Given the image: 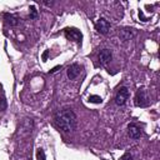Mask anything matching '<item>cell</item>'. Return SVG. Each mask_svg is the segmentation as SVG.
<instances>
[{
  "label": "cell",
  "instance_id": "cell-8",
  "mask_svg": "<svg viewBox=\"0 0 160 160\" xmlns=\"http://www.w3.org/2000/svg\"><path fill=\"white\" fill-rule=\"evenodd\" d=\"M80 71H81V66H80L79 64H73L70 65L68 70H66V74H68V78L70 80H74L78 78V75L80 74Z\"/></svg>",
  "mask_w": 160,
  "mask_h": 160
},
{
  "label": "cell",
  "instance_id": "cell-10",
  "mask_svg": "<svg viewBox=\"0 0 160 160\" xmlns=\"http://www.w3.org/2000/svg\"><path fill=\"white\" fill-rule=\"evenodd\" d=\"M4 19H5V23L10 26H18L20 24V19L14 14H9V13H5L4 14Z\"/></svg>",
  "mask_w": 160,
  "mask_h": 160
},
{
  "label": "cell",
  "instance_id": "cell-13",
  "mask_svg": "<svg viewBox=\"0 0 160 160\" xmlns=\"http://www.w3.org/2000/svg\"><path fill=\"white\" fill-rule=\"evenodd\" d=\"M6 108H8L6 100L4 99V98H1V99H0V111H5Z\"/></svg>",
  "mask_w": 160,
  "mask_h": 160
},
{
  "label": "cell",
  "instance_id": "cell-11",
  "mask_svg": "<svg viewBox=\"0 0 160 160\" xmlns=\"http://www.w3.org/2000/svg\"><path fill=\"white\" fill-rule=\"evenodd\" d=\"M89 102L94 103V104H100L103 102V99L100 98V96H98V95H90L89 96Z\"/></svg>",
  "mask_w": 160,
  "mask_h": 160
},
{
  "label": "cell",
  "instance_id": "cell-16",
  "mask_svg": "<svg viewBox=\"0 0 160 160\" xmlns=\"http://www.w3.org/2000/svg\"><path fill=\"white\" fill-rule=\"evenodd\" d=\"M59 69H61V65H58V66H55V68H53L51 70L49 71V74H54V73H56V71H58Z\"/></svg>",
  "mask_w": 160,
  "mask_h": 160
},
{
  "label": "cell",
  "instance_id": "cell-18",
  "mask_svg": "<svg viewBox=\"0 0 160 160\" xmlns=\"http://www.w3.org/2000/svg\"><path fill=\"white\" fill-rule=\"evenodd\" d=\"M43 4L46 6H51V5H54V1H43Z\"/></svg>",
  "mask_w": 160,
  "mask_h": 160
},
{
  "label": "cell",
  "instance_id": "cell-17",
  "mask_svg": "<svg viewBox=\"0 0 160 160\" xmlns=\"http://www.w3.org/2000/svg\"><path fill=\"white\" fill-rule=\"evenodd\" d=\"M49 56V50H46V51L43 54V61H46V59Z\"/></svg>",
  "mask_w": 160,
  "mask_h": 160
},
{
  "label": "cell",
  "instance_id": "cell-2",
  "mask_svg": "<svg viewBox=\"0 0 160 160\" xmlns=\"http://www.w3.org/2000/svg\"><path fill=\"white\" fill-rule=\"evenodd\" d=\"M129 99V89L126 86H121L119 90H118L116 95H115V103L116 105H119V106H123V105L126 104Z\"/></svg>",
  "mask_w": 160,
  "mask_h": 160
},
{
  "label": "cell",
  "instance_id": "cell-7",
  "mask_svg": "<svg viewBox=\"0 0 160 160\" xmlns=\"http://www.w3.org/2000/svg\"><path fill=\"white\" fill-rule=\"evenodd\" d=\"M128 133H129V136L134 139V140H136V139H140L141 136V131H140V128L136 125V124H129L128 125Z\"/></svg>",
  "mask_w": 160,
  "mask_h": 160
},
{
  "label": "cell",
  "instance_id": "cell-5",
  "mask_svg": "<svg viewBox=\"0 0 160 160\" xmlns=\"http://www.w3.org/2000/svg\"><path fill=\"white\" fill-rule=\"evenodd\" d=\"M95 29L98 33H100V34H106L109 31V29H110V23H109L106 19L100 18L95 24Z\"/></svg>",
  "mask_w": 160,
  "mask_h": 160
},
{
  "label": "cell",
  "instance_id": "cell-4",
  "mask_svg": "<svg viewBox=\"0 0 160 160\" xmlns=\"http://www.w3.org/2000/svg\"><path fill=\"white\" fill-rule=\"evenodd\" d=\"M65 36L68 38L69 40H73V41H77V43H81V39H83V35L78 29H74V28H66L65 29Z\"/></svg>",
  "mask_w": 160,
  "mask_h": 160
},
{
  "label": "cell",
  "instance_id": "cell-14",
  "mask_svg": "<svg viewBox=\"0 0 160 160\" xmlns=\"http://www.w3.org/2000/svg\"><path fill=\"white\" fill-rule=\"evenodd\" d=\"M36 155H38V160H46V158H45V153H44L43 149H39V150H38Z\"/></svg>",
  "mask_w": 160,
  "mask_h": 160
},
{
  "label": "cell",
  "instance_id": "cell-15",
  "mask_svg": "<svg viewBox=\"0 0 160 160\" xmlns=\"http://www.w3.org/2000/svg\"><path fill=\"white\" fill-rule=\"evenodd\" d=\"M120 160H133V155L130 154V153H125L123 157H121Z\"/></svg>",
  "mask_w": 160,
  "mask_h": 160
},
{
  "label": "cell",
  "instance_id": "cell-1",
  "mask_svg": "<svg viewBox=\"0 0 160 160\" xmlns=\"http://www.w3.org/2000/svg\"><path fill=\"white\" fill-rule=\"evenodd\" d=\"M54 121H55V125L63 131H74L75 128H77V114L71 109H61L55 114Z\"/></svg>",
  "mask_w": 160,
  "mask_h": 160
},
{
  "label": "cell",
  "instance_id": "cell-9",
  "mask_svg": "<svg viewBox=\"0 0 160 160\" xmlns=\"http://www.w3.org/2000/svg\"><path fill=\"white\" fill-rule=\"evenodd\" d=\"M111 59H113V54H111V51L109 49L100 50V53H99V61H100V64H102V65L108 64Z\"/></svg>",
  "mask_w": 160,
  "mask_h": 160
},
{
  "label": "cell",
  "instance_id": "cell-6",
  "mask_svg": "<svg viewBox=\"0 0 160 160\" xmlns=\"http://www.w3.org/2000/svg\"><path fill=\"white\" fill-rule=\"evenodd\" d=\"M135 36V31H134V29H129V28H124L121 29L119 31V38L121 41H129L130 39H133V38Z\"/></svg>",
  "mask_w": 160,
  "mask_h": 160
},
{
  "label": "cell",
  "instance_id": "cell-3",
  "mask_svg": "<svg viewBox=\"0 0 160 160\" xmlns=\"http://www.w3.org/2000/svg\"><path fill=\"white\" fill-rule=\"evenodd\" d=\"M134 104L136 106H140V108H145L148 106L149 104V100H148V95H146V91L144 89H139L135 94V99H134Z\"/></svg>",
  "mask_w": 160,
  "mask_h": 160
},
{
  "label": "cell",
  "instance_id": "cell-12",
  "mask_svg": "<svg viewBox=\"0 0 160 160\" xmlns=\"http://www.w3.org/2000/svg\"><path fill=\"white\" fill-rule=\"evenodd\" d=\"M38 18V10L35 9L34 5L30 6V19H36Z\"/></svg>",
  "mask_w": 160,
  "mask_h": 160
}]
</instances>
